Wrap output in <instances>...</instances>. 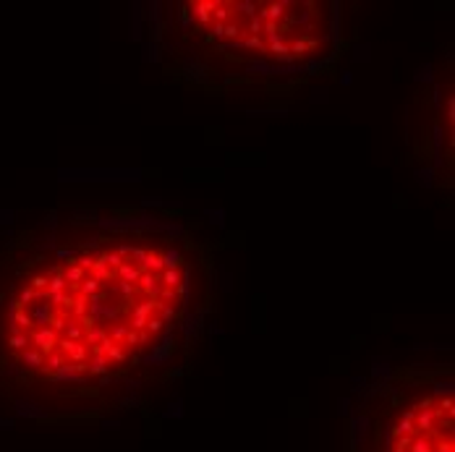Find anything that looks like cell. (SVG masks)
<instances>
[{
    "label": "cell",
    "mask_w": 455,
    "mask_h": 452,
    "mask_svg": "<svg viewBox=\"0 0 455 452\" xmlns=\"http://www.w3.org/2000/svg\"><path fill=\"white\" fill-rule=\"evenodd\" d=\"M142 269L160 275V272L165 269V264H163V254H160V251H149V254H146V259L142 261Z\"/></svg>",
    "instance_id": "4"
},
{
    "label": "cell",
    "mask_w": 455,
    "mask_h": 452,
    "mask_svg": "<svg viewBox=\"0 0 455 452\" xmlns=\"http://www.w3.org/2000/svg\"><path fill=\"white\" fill-rule=\"evenodd\" d=\"M42 361H45V356H42L39 350H34V348H26V350L21 353V364L26 368H32V371H42Z\"/></svg>",
    "instance_id": "3"
},
{
    "label": "cell",
    "mask_w": 455,
    "mask_h": 452,
    "mask_svg": "<svg viewBox=\"0 0 455 452\" xmlns=\"http://www.w3.org/2000/svg\"><path fill=\"white\" fill-rule=\"evenodd\" d=\"M181 282H183V267L181 269H163V272H160V285H163V288L176 290Z\"/></svg>",
    "instance_id": "2"
},
{
    "label": "cell",
    "mask_w": 455,
    "mask_h": 452,
    "mask_svg": "<svg viewBox=\"0 0 455 452\" xmlns=\"http://www.w3.org/2000/svg\"><path fill=\"white\" fill-rule=\"evenodd\" d=\"M163 264L165 269H181L183 267V254L178 248H167V251H163Z\"/></svg>",
    "instance_id": "5"
},
{
    "label": "cell",
    "mask_w": 455,
    "mask_h": 452,
    "mask_svg": "<svg viewBox=\"0 0 455 452\" xmlns=\"http://www.w3.org/2000/svg\"><path fill=\"white\" fill-rule=\"evenodd\" d=\"M380 429L382 452H453V384L437 382L414 400L398 398Z\"/></svg>",
    "instance_id": "1"
}]
</instances>
